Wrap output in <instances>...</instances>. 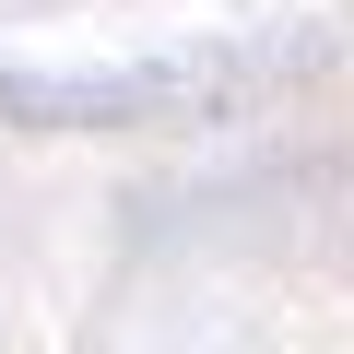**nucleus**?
<instances>
[]
</instances>
